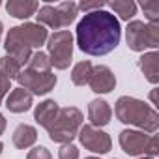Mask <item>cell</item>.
Listing matches in <instances>:
<instances>
[{
    "label": "cell",
    "mask_w": 159,
    "mask_h": 159,
    "mask_svg": "<svg viewBox=\"0 0 159 159\" xmlns=\"http://www.w3.org/2000/svg\"><path fill=\"white\" fill-rule=\"evenodd\" d=\"M17 81L21 88L28 90L32 96H45L54 88L56 75H52V71H34V69L23 67Z\"/></svg>",
    "instance_id": "9"
},
{
    "label": "cell",
    "mask_w": 159,
    "mask_h": 159,
    "mask_svg": "<svg viewBox=\"0 0 159 159\" xmlns=\"http://www.w3.org/2000/svg\"><path fill=\"white\" fill-rule=\"evenodd\" d=\"M58 159H79V148L75 144H62L58 150Z\"/></svg>",
    "instance_id": "23"
},
{
    "label": "cell",
    "mask_w": 159,
    "mask_h": 159,
    "mask_svg": "<svg viewBox=\"0 0 159 159\" xmlns=\"http://www.w3.org/2000/svg\"><path fill=\"white\" fill-rule=\"evenodd\" d=\"M75 38L79 49L84 54L105 56L112 52L122 39L120 21L105 10L84 13V17L77 25Z\"/></svg>",
    "instance_id": "1"
},
{
    "label": "cell",
    "mask_w": 159,
    "mask_h": 159,
    "mask_svg": "<svg viewBox=\"0 0 159 159\" xmlns=\"http://www.w3.org/2000/svg\"><path fill=\"white\" fill-rule=\"evenodd\" d=\"M127 47L135 52L155 49L159 45V25H148L142 21H131L125 28Z\"/></svg>",
    "instance_id": "7"
},
{
    "label": "cell",
    "mask_w": 159,
    "mask_h": 159,
    "mask_svg": "<svg viewBox=\"0 0 159 159\" xmlns=\"http://www.w3.org/2000/svg\"><path fill=\"white\" fill-rule=\"evenodd\" d=\"M21 69H23V66H21L13 56L4 54L2 58H0V71H2V73L10 79V81H11V79H17V77H19Z\"/></svg>",
    "instance_id": "20"
},
{
    "label": "cell",
    "mask_w": 159,
    "mask_h": 159,
    "mask_svg": "<svg viewBox=\"0 0 159 159\" xmlns=\"http://www.w3.org/2000/svg\"><path fill=\"white\" fill-rule=\"evenodd\" d=\"M11 88H10V79L0 71V103H2V99L6 98V94L10 92Z\"/></svg>",
    "instance_id": "26"
},
{
    "label": "cell",
    "mask_w": 159,
    "mask_h": 159,
    "mask_svg": "<svg viewBox=\"0 0 159 159\" xmlns=\"http://www.w3.org/2000/svg\"><path fill=\"white\" fill-rule=\"evenodd\" d=\"M26 67L28 69H34V71H51V62H49L47 52H43V51L32 52L30 60L26 62Z\"/></svg>",
    "instance_id": "21"
},
{
    "label": "cell",
    "mask_w": 159,
    "mask_h": 159,
    "mask_svg": "<svg viewBox=\"0 0 159 159\" xmlns=\"http://www.w3.org/2000/svg\"><path fill=\"white\" fill-rule=\"evenodd\" d=\"M92 69H94V66H92L90 60H83V62L75 64L73 69H71V81H73V84L75 86H84V84H88L90 75H92Z\"/></svg>",
    "instance_id": "18"
},
{
    "label": "cell",
    "mask_w": 159,
    "mask_h": 159,
    "mask_svg": "<svg viewBox=\"0 0 159 159\" xmlns=\"http://www.w3.org/2000/svg\"><path fill=\"white\" fill-rule=\"evenodd\" d=\"M77 137H79L81 144H83L86 150H90V152H94V153H107V152L111 150V146H112L111 137H109L105 131H101L99 127H94V125H90V124L81 125Z\"/></svg>",
    "instance_id": "10"
},
{
    "label": "cell",
    "mask_w": 159,
    "mask_h": 159,
    "mask_svg": "<svg viewBox=\"0 0 159 159\" xmlns=\"http://www.w3.org/2000/svg\"><path fill=\"white\" fill-rule=\"evenodd\" d=\"M150 99H152V107L155 109V103H157V88H153V90H152V96H150Z\"/></svg>",
    "instance_id": "27"
},
{
    "label": "cell",
    "mask_w": 159,
    "mask_h": 159,
    "mask_svg": "<svg viewBox=\"0 0 159 159\" xmlns=\"http://www.w3.org/2000/svg\"><path fill=\"white\" fill-rule=\"evenodd\" d=\"M58 111H60V107H58V103H56L54 99H45L43 103H39V105L36 107V111H34V120H36L41 127L49 129V127L52 125V122H54Z\"/></svg>",
    "instance_id": "15"
},
{
    "label": "cell",
    "mask_w": 159,
    "mask_h": 159,
    "mask_svg": "<svg viewBox=\"0 0 159 159\" xmlns=\"http://www.w3.org/2000/svg\"><path fill=\"white\" fill-rule=\"evenodd\" d=\"M47 56L51 67L67 69L73 58V34L69 30H58L47 38Z\"/></svg>",
    "instance_id": "8"
},
{
    "label": "cell",
    "mask_w": 159,
    "mask_h": 159,
    "mask_svg": "<svg viewBox=\"0 0 159 159\" xmlns=\"http://www.w3.org/2000/svg\"><path fill=\"white\" fill-rule=\"evenodd\" d=\"M47 38L49 34L45 26L38 23H25V25L10 28L4 47L10 56H13L21 66H26V62L32 56V49L41 47L47 41Z\"/></svg>",
    "instance_id": "2"
},
{
    "label": "cell",
    "mask_w": 159,
    "mask_h": 159,
    "mask_svg": "<svg viewBox=\"0 0 159 159\" xmlns=\"http://www.w3.org/2000/svg\"><path fill=\"white\" fill-rule=\"evenodd\" d=\"M86 159H99V157H86Z\"/></svg>",
    "instance_id": "32"
},
{
    "label": "cell",
    "mask_w": 159,
    "mask_h": 159,
    "mask_svg": "<svg viewBox=\"0 0 159 159\" xmlns=\"http://www.w3.org/2000/svg\"><path fill=\"white\" fill-rule=\"evenodd\" d=\"M2 28H4V26H2V21H0V38H2Z\"/></svg>",
    "instance_id": "30"
},
{
    "label": "cell",
    "mask_w": 159,
    "mask_h": 159,
    "mask_svg": "<svg viewBox=\"0 0 159 159\" xmlns=\"http://www.w3.org/2000/svg\"><path fill=\"white\" fill-rule=\"evenodd\" d=\"M114 114L122 124L135 125V127H139L150 135H153L159 127L157 111L152 105H148L137 98H129V96L118 98V101L114 105Z\"/></svg>",
    "instance_id": "3"
},
{
    "label": "cell",
    "mask_w": 159,
    "mask_h": 159,
    "mask_svg": "<svg viewBox=\"0 0 159 159\" xmlns=\"http://www.w3.org/2000/svg\"><path fill=\"white\" fill-rule=\"evenodd\" d=\"M109 6L116 15H120V19H124L127 23H129V19H133L137 15V4L131 2V0H114Z\"/></svg>",
    "instance_id": "19"
},
{
    "label": "cell",
    "mask_w": 159,
    "mask_h": 159,
    "mask_svg": "<svg viewBox=\"0 0 159 159\" xmlns=\"http://www.w3.org/2000/svg\"><path fill=\"white\" fill-rule=\"evenodd\" d=\"M34 103V96L25 90V88H13L8 98H6V109L10 112H15V114H21V112H26Z\"/></svg>",
    "instance_id": "12"
},
{
    "label": "cell",
    "mask_w": 159,
    "mask_h": 159,
    "mask_svg": "<svg viewBox=\"0 0 159 159\" xmlns=\"http://www.w3.org/2000/svg\"><path fill=\"white\" fill-rule=\"evenodd\" d=\"M2 150H4V144H2V142H0V153H2Z\"/></svg>",
    "instance_id": "31"
},
{
    "label": "cell",
    "mask_w": 159,
    "mask_h": 159,
    "mask_svg": "<svg viewBox=\"0 0 159 159\" xmlns=\"http://www.w3.org/2000/svg\"><path fill=\"white\" fill-rule=\"evenodd\" d=\"M38 10H39V4L34 2V0H10L6 4V11L17 19H28Z\"/></svg>",
    "instance_id": "17"
},
{
    "label": "cell",
    "mask_w": 159,
    "mask_h": 159,
    "mask_svg": "<svg viewBox=\"0 0 159 159\" xmlns=\"http://www.w3.org/2000/svg\"><path fill=\"white\" fill-rule=\"evenodd\" d=\"M13 146L19 148V150H26L30 148L36 140H38V131L34 125H28V124H19L13 131Z\"/></svg>",
    "instance_id": "16"
},
{
    "label": "cell",
    "mask_w": 159,
    "mask_h": 159,
    "mask_svg": "<svg viewBox=\"0 0 159 159\" xmlns=\"http://www.w3.org/2000/svg\"><path fill=\"white\" fill-rule=\"evenodd\" d=\"M77 8L84 11V13H90V11H96V10H103L105 8V2H81V4H77Z\"/></svg>",
    "instance_id": "25"
},
{
    "label": "cell",
    "mask_w": 159,
    "mask_h": 159,
    "mask_svg": "<svg viewBox=\"0 0 159 159\" xmlns=\"http://www.w3.org/2000/svg\"><path fill=\"white\" fill-rule=\"evenodd\" d=\"M112 118V109L105 99H94L88 105V120L90 125L94 127H103L111 122Z\"/></svg>",
    "instance_id": "13"
},
{
    "label": "cell",
    "mask_w": 159,
    "mask_h": 159,
    "mask_svg": "<svg viewBox=\"0 0 159 159\" xmlns=\"http://www.w3.org/2000/svg\"><path fill=\"white\" fill-rule=\"evenodd\" d=\"M120 148L127 155H148L155 157L159 152V139L157 135H150L144 131H135V129H124L118 137Z\"/></svg>",
    "instance_id": "6"
},
{
    "label": "cell",
    "mask_w": 159,
    "mask_h": 159,
    "mask_svg": "<svg viewBox=\"0 0 159 159\" xmlns=\"http://www.w3.org/2000/svg\"><path fill=\"white\" fill-rule=\"evenodd\" d=\"M139 159H153V157H148V155H140Z\"/></svg>",
    "instance_id": "29"
},
{
    "label": "cell",
    "mask_w": 159,
    "mask_h": 159,
    "mask_svg": "<svg viewBox=\"0 0 159 159\" xmlns=\"http://www.w3.org/2000/svg\"><path fill=\"white\" fill-rule=\"evenodd\" d=\"M146 19H148V25H159V2L155 0H148V2H142L140 4Z\"/></svg>",
    "instance_id": "22"
},
{
    "label": "cell",
    "mask_w": 159,
    "mask_h": 159,
    "mask_svg": "<svg viewBox=\"0 0 159 159\" xmlns=\"http://www.w3.org/2000/svg\"><path fill=\"white\" fill-rule=\"evenodd\" d=\"M26 159H52V155L45 146H36L26 153Z\"/></svg>",
    "instance_id": "24"
},
{
    "label": "cell",
    "mask_w": 159,
    "mask_h": 159,
    "mask_svg": "<svg viewBox=\"0 0 159 159\" xmlns=\"http://www.w3.org/2000/svg\"><path fill=\"white\" fill-rule=\"evenodd\" d=\"M4 129H6V118L2 116V112H0V135L4 133Z\"/></svg>",
    "instance_id": "28"
},
{
    "label": "cell",
    "mask_w": 159,
    "mask_h": 159,
    "mask_svg": "<svg viewBox=\"0 0 159 159\" xmlns=\"http://www.w3.org/2000/svg\"><path fill=\"white\" fill-rule=\"evenodd\" d=\"M83 125V112L77 107H64L58 111L52 125L47 129L49 139L58 144H71Z\"/></svg>",
    "instance_id": "4"
},
{
    "label": "cell",
    "mask_w": 159,
    "mask_h": 159,
    "mask_svg": "<svg viewBox=\"0 0 159 159\" xmlns=\"http://www.w3.org/2000/svg\"><path fill=\"white\" fill-rule=\"evenodd\" d=\"M77 13H79L77 4L69 0V2H60L58 6H51V4L41 6L36 11V19H38V25L49 26L58 32L64 26H69L77 19Z\"/></svg>",
    "instance_id": "5"
},
{
    "label": "cell",
    "mask_w": 159,
    "mask_h": 159,
    "mask_svg": "<svg viewBox=\"0 0 159 159\" xmlns=\"http://www.w3.org/2000/svg\"><path fill=\"white\" fill-rule=\"evenodd\" d=\"M88 86L96 94H109L116 86V77H114V73L111 71L109 66H94Z\"/></svg>",
    "instance_id": "11"
},
{
    "label": "cell",
    "mask_w": 159,
    "mask_h": 159,
    "mask_svg": "<svg viewBox=\"0 0 159 159\" xmlns=\"http://www.w3.org/2000/svg\"><path fill=\"white\" fill-rule=\"evenodd\" d=\"M139 67L144 73L148 83H152V84L159 83V54H157V51L144 52L139 58Z\"/></svg>",
    "instance_id": "14"
}]
</instances>
